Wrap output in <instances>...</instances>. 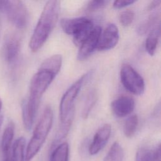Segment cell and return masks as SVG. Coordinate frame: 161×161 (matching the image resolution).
I'll return each mask as SVG.
<instances>
[{"mask_svg":"<svg viewBox=\"0 0 161 161\" xmlns=\"http://www.w3.org/2000/svg\"><path fill=\"white\" fill-rule=\"evenodd\" d=\"M119 38V30L117 26L113 23L108 25L101 33L97 49L108 50L113 48L117 45Z\"/></svg>","mask_w":161,"mask_h":161,"instance_id":"9c48e42d","label":"cell"},{"mask_svg":"<svg viewBox=\"0 0 161 161\" xmlns=\"http://www.w3.org/2000/svg\"><path fill=\"white\" fill-rule=\"evenodd\" d=\"M111 133V126L105 124L100 127L95 133L89 148V152L94 155L99 153L106 145Z\"/></svg>","mask_w":161,"mask_h":161,"instance_id":"30bf717a","label":"cell"},{"mask_svg":"<svg viewBox=\"0 0 161 161\" xmlns=\"http://www.w3.org/2000/svg\"><path fill=\"white\" fill-rule=\"evenodd\" d=\"M20 48V40L16 36L10 35L6 38L4 45V56L9 64H13L16 62Z\"/></svg>","mask_w":161,"mask_h":161,"instance_id":"7c38bea8","label":"cell"},{"mask_svg":"<svg viewBox=\"0 0 161 161\" xmlns=\"http://www.w3.org/2000/svg\"><path fill=\"white\" fill-rule=\"evenodd\" d=\"M62 64V57L61 55L56 54L45 59L40 65V69L49 70L57 75L60 70Z\"/></svg>","mask_w":161,"mask_h":161,"instance_id":"2e32d148","label":"cell"},{"mask_svg":"<svg viewBox=\"0 0 161 161\" xmlns=\"http://www.w3.org/2000/svg\"><path fill=\"white\" fill-rule=\"evenodd\" d=\"M108 1L104 0H94L89 1L87 4L86 9L89 11H95L105 8L108 4Z\"/></svg>","mask_w":161,"mask_h":161,"instance_id":"d4e9b609","label":"cell"},{"mask_svg":"<svg viewBox=\"0 0 161 161\" xmlns=\"http://www.w3.org/2000/svg\"><path fill=\"white\" fill-rule=\"evenodd\" d=\"M53 118V114L52 108L50 106H47L28 144L25 155V161H31L40 150L51 129Z\"/></svg>","mask_w":161,"mask_h":161,"instance_id":"3957f363","label":"cell"},{"mask_svg":"<svg viewBox=\"0 0 161 161\" xmlns=\"http://www.w3.org/2000/svg\"><path fill=\"white\" fill-rule=\"evenodd\" d=\"M97 98V94L95 89H92L88 92L86 97L81 113L83 118L86 119L89 116L90 112L96 103Z\"/></svg>","mask_w":161,"mask_h":161,"instance_id":"44dd1931","label":"cell"},{"mask_svg":"<svg viewBox=\"0 0 161 161\" xmlns=\"http://www.w3.org/2000/svg\"><path fill=\"white\" fill-rule=\"evenodd\" d=\"M120 79L124 87L135 95H141L145 90L143 77L129 64H125L120 70Z\"/></svg>","mask_w":161,"mask_h":161,"instance_id":"52a82bcc","label":"cell"},{"mask_svg":"<svg viewBox=\"0 0 161 161\" xmlns=\"http://www.w3.org/2000/svg\"><path fill=\"white\" fill-rule=\"evenodd\" d=\"M55 76V74L39 68L32 77L30 85L29 97L27 101H23L22 104V118L26 130L31 129L42 95Z\"/></svg>","mask_w":161,"mask_h":161,"instance_id":"6da1fadb","label":"cell"},{"mask_svg":"<svg viewBox=\"0 0 161 161\" xmlns=\"http://www.w3.org/2000/svg\"><path fill=\"white\" fill-rule=\"evenodd\" d=\"M160 34V27L159 22L150 30V33L145 41V49L151 56L153 55L156 52Z\"/></svg>","mask_w":161,"mask_h":161,"instance_id":"9a60e30c","label":"cell"},{"mask_svg":"<svg viewBox=\"0 0 161 161\" xmlns=\"http://www.w3.org/2000/svg\"><path fill=\"white\" fill-rule=\"evenodd\" d=\"M14 133V124L10 121L6 126L1 140V150L4 155L8 157Z\"/></svg>","mask_w":161,"mask_h":161,"instance_id":"5bb4252c","label":"cell"},{"mask_svg":"<svg viewBox=\"0 0 161 161\" xmlns=\"http://www.w3.org/2000/svg\"><path fill=\"white\" fill-rule=\"evenodd\" d=\"M4 161H10V160H9V157H6V159H5V160H4Z\"/></svg>","mask_w":161,"mask_h":161,"instance_id":"f546056e","label":"cell"},{"mask_svg":"<svg viewBox=\"0 0 161 161\" xmlns=\"http://www.w3.org/2000/svg\"><path fill=\"white\" fill-rule=\"evenodd\" d=\"M124 151L118 142H114L109 148L103 161H123Z\"/></svg>","mask_w":161,"mask_h":161,"instance_id":"7402d4cb","label":"cell"},{"mask_svg":"<svg viewBox=\"0 0 161 161\" xmlns=\"http://www.w3.org/2000/svg\"><path fill=\"white\" fill-rule=\"evenodd\" d=\"M60 25L65 33L73 36L76 45H80L94 28L92 20L86 17L62 18Z\"/></svg>","mask_w":161,"mask_h":161,"instance_id":"277c9868","label":"cell"},{"mask_svg":"<svg viewBox=\"0 0 161 161\" xmlns=\"http://www.w3.org/2000/svg\"><path fill=\"white\" fill-rule=\"evenodd\" d=\"M1 108H2V101H1V99L0 98V110H1Z\"/></svg>","mask_w":161,"mask_h":161,"instance_id":"f1b7e54d","label":"cell"},{"mask_svg":"<svg viewBox=\"0 0 161 161\" xmlns=\"http://www.w3.org/2000/svg\"><path fill=\"white\" fill-rule=\"evenodd\" d=\"M91 75V72H88L82 75L73 84H72L62 96L59 105L60 121L64 120L74 108V100L79 94L84 83Z\"/></svg>","mask_w":161,"mask_h":161,"instance_id":"8992f818","label":"cell"},{"mask_svg":"<svg viewBox=\"0 0 161 161\" xmlns=\"http://www.w3.org/2000/svg\"><path fill=\"white\" fill-rule=\"evenodd\" d=\"M160 13L156 12L150 14L148 18L143 21L138 27L137 31L140 35H144L147 31H150L157 23L160 22Z\"/></svg>","mask_w":161,"mask_h":161,"instance_id":"ffe728a7","label":"cell"},{"mask_svg":"<svg viewBox=\"0 0 161 161\" xmlns=\"http://www.w3.org/2000/svg\"><path fill=\"white\" fill-rule=\"evenodd\" d=\"M74 112H75V108H74L70 112L68 116L64 120L60 121V124L55 134L53 142L52 143V148L55 147L58 145V143L62 140H63L68 134L70 130V128L71 127L72 123L73 122V119L74 118Z\"/></svg>","mask_w":161,"mask_h":161,"instance_id":"4fadbf2b","label":"cell"},{"mask_svg":"<svg viewBox=\"0 0 161 161\" xmlns=\"http://www.w3.org/2000/svg\"><path fill=\"white\" fill-rule=\"evenodd\" d=\"M160 153V147L155 151L147 148L142 147L136 152L135 161H154L159 158Z\"/></svg>","mask_w":161,"mask_h":161,"instance_id":"d6986e66","label":"cell"},{"mask_svg":"<svg viewBox=\"0 0 161 161\" xmlns=\"http://www.w3.org/2000/svg\"><path fill=\"white\" fill-rule=\"evenodd\" d=\"M134 17L135 13L132 10H125L119 14V21L123 26H128L132 23Z\"/></svg>","mask_w":161,"mask_h":161,"instance_id":"cb8c5ba5","label":"cell"},{"mask_svg":"<svg viewBox=\"0 0 161 161\" xmlns=\"http://www.w3.org/2000/svg\"><path fill=\"white\" fill-rule=\"evenodd\" d=\"M135 1H130V0H126V1H115L113 3V7L114 8H122L126 7L127 6L131 5V4L134 3Z\"/></svg>","mask_w":161,"mask_h":161,"instance_id":"484cf974","label":"cell"},{"mask_svg":"<svg viewBox=\"0 0 161 161\" xmlns=\"http://www.w3.org/2000/svg\"><path fill=\"white\" fill-rule=\"evenodd\" d=\"M59 9L58 1L51 0L45 4L29 42L32 52H37L48 38L57 21Z\"/></svg>","mask_w":161,"mask_h":161,"instance_id":"7a4b0ae2","label":"cell"},{"mask_svg":"<svg viewBox=\"0 0 161 161\" xmlns=\"http://www.w3.org/2000/svg\"><path fill=\"white\" fill-rule=\"evenodd\" d=\"M138 123V116L135 114L129 116L125 122L123 126V132L128 138L132 137L136 130Z\"/></svg>","mask_w":161,"mask_h":161,"instance_id":"603a6c76","label":"cell"},{"mask_svg":"<svg viewBox=\"0 0 161 161\" xmlns=\"http://www.w3.org/2000/svg\"><path fill=\"white\" fill-rule=\"evenodd\" d=\"M101 33V28L98 25L94 26L91 32L80 45L77 53V58L79 60L87 58L97 48Z\"/></svg>","mask_w":161,"mask_h":161,"instance_id":"ba28073f","label":"cell"},{"mask_svg":"<svg viewBox=\"0 0 161 161\" xmlns=\"http://www.w3.org/2000/svg\"><path fill=\"white\" fill-rule=\"evenodd\" d=\"M25 145L26 140L23 136L18 138L14 142L12 149V161H25Z\"/></svg>","mask_w":161,"mask_h":161,"instance_id":"ac0fdd59","label":"cell"},{"mask_svg":"<svg viewBox=\"0 0 161 161\" xmlns=\"http://www.w3.org/2000/svg\"><path fill=\"white\" fill-rule=\"evenodd\" d=\"M111 107L113 114L116 116L123 118L129 115L133 111L135 101L131 96L122 95L111 103Z\"/></svg>","mask_w":161,"mask_h":161,"instance_id":"8fae6325","label":"cell"},{"mask_svg":"<svg viewBox=\"0 0 161 161\" xmlns=\"http://www.w3.org/2000/svg\"><path fill=\"white\" fill-rule=\"evenodd\" d=\"M160 4V1H151L147 6V9L148 11L153 10L157 7H158Z\"/></svg>","mask_w":161,"mask_h":161,"instance_id":"4316f807","label":"cell"},{"mask_svg":"<svg viewBox=\"0 0 161 161\" xmlns=\"http://www.w3.org/2000/svg\"><path fill=\"white\" fill-rule=\"evenodd\" d=\"M0 12L4 14L9 21L18 28L23 29L28 25V9L21 1H0Z\"/></svg>","mask_w":161,"mask_h":161,"instance_id":"5b68a950","label":"cell"},{"mask_svg":"<svg viewBox=\"0 0 161 161\" xmlns=\"http://www.w3.org/2000/svg\"><path fill=\"white\" fill-rule=\"evenodd\" d=\"M69 147L67 142L57 145L52 151L50 161H69Z\"/></svg>","mask_w":161,"mask_h":161,"instance_id":"e0dca14e","label":"cell"},{"mask_svg":"<svg viewBox=\"0 0 161 161\" xmlns=\"http://www.w3.org/2000/svg\"><path fill=\"white\" fill-rule=\"evenodd\" d=\"M3 116H0V128H1V125L3 123Z\"/></svg>","mask_w":161,"mask_h":161,"instance_id":"83f0119b","label":"cell"}]
</instances>
